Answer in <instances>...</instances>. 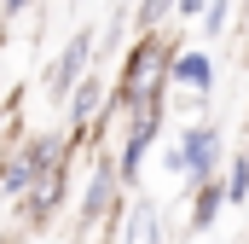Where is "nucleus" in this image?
<instances>
[{
	"label": "nucleus",
	"mask_w": 249,
	"mask_h": 244,
	"mask_svg": "<svg viewBox=\"0 0 249 244\" xmlns=\"http://www.w3.org/2000/svg\"><path fill=\"white\" fill-rule=\"evenodd\" d=\"M168 64H174V47L162 41V29L139 35V47L127 53L122 76H116V105H110V111H127V105H139V99H162Z\"/></svg>",
	"instance_id": "1"
},
{
	"label": "nucleus",
	"mask_w": 249,
	"mask_h": 244,
	"mask_svg": "<svg viewBox=\"0 0 249 244\" xmlns=\"http://www.w3.org/2000/svg\"><path fill=\"white\" fill-rule=\"evenodd\" d=\"M70 157V140L64 134H35V140H23L18 151H6L0 157V198H29V186L41 181L53 163Z\"/></svg>",
	"instance_id": "2"
},
{
	"label": "nucleus",
	"mask_w": 249,
	"mask_h": 244,
	"mask_svg": "<svg viewBox=\"0 0 249 244\" xmlns=\"http://www.w3.org/2000/svg\"><path fill=\"white\" fill-rule=\"evenodd\" d=\"M122 117H127V140H122V151H116V169H122V186H127V181H139L145 151L162 134V99H139V105H127Z\"/></svg>",
	"instance_id": "3"
},
{
	"label": "nucleus",
	"mask_w": 249,
	"mask_h": 244,
	"mask_svg": "<svg viewBox=\"0 0 249 244\" xmlns=\"http://www.w3.org/2000/svg\"><path fill=\"white\" fill-rule=\"evenodd\" d=\"M93 47H99V29H75V35L64 41V53L47 64V93H53L58 105L75 93V81L87 76V59H93Z\"/></svg>",
	"instance_id": "4"
},
{
	"label": "nucleus",
	"mask_w": 249,
	"mask_h": 244,
	"mask_svg": "<svg viewBox=\"0 0 249 244\" xmlns=\"http://www.w3.org/2000/svg\"><path fill=\"white\" fill-rule=\"evenodd\" d=\"M64 181H70V157L64 163H53L41 181L29 186V198H18V221L35 233V227H47L53 215H58V203H64Z\"/></svg>",
	"instance_id": "5"
},
{
	"label": "nucleus",
	"mask_w": 249,
	"mask_h": 244,
	"mask_svg": "<svg viewBox=\"0 0 249 244\" xmlns=\"http://www.w3.org/2000/svg\"><path fill=\"white\" fill-rule=\"evenodd\" d=\"M180 157H186L191 181H214V169H220V128L214 122H191L186 140H180Z\"/></svg>",
	"instance_id": "6"
},
{
	"label": "nucleus",
	"mask_w": 249,
	"mask_h": 244,
	"mask_svg": "<svg viewBox=\"0 0 249 244\" xmlns=\"http://www.w3.org/2000/svg\"><path fill=\"white\" fill-rule=\"evenodd\" d=\"M116 192H122L116 157H99V163H93V186H87V198H81V227H99V221L116 209Z\"/></svg>",
	"instance_id": "7"
},
{
	"label": "nucleus",
	"mask_w": 249,
	"mask_h": 244,
	"mask_svg": "<svg viewBox=\"0 0 249 244\" xmlns=\"http://www.w3.org/2000/svg\"><path fill=\"white\" fill-rule=\"evenodd\" d=\"M64 105H70V140H81L93 122L105 117V87H99V76H81V81H75V93H70Z\"/></svg>",
	"instance_id": "8"
},
{
	"label": "nucleus",
	"mask_w": 249,
	"mask_h": 244,
	"mask_svg": "<svg viewBox=\"0 0 249 244\" xmlns=\"http://www.w3.org/2000/svg\"><path fill=\"white\" fill-rule=\"evenodd\" d=\"M168 81H180L197 99H209V87H214V59L197 53V47H186V53H174V64H168Z\"/></svg>",
	"instance_id": "9"
},
{
	"label": "nucleus",
	"mask_w": 249,
	"mask_h": 244,
	"mask_svg": "<svg viewBox=\"0 0 249 244\" xmlns=\"http://www.w3.org/2000/svg\"><path fill=\"white\" fill-rule=\"evenodd\" d=\"M122 244H168L162 209H157L151 198H133V209H127V233H122Z\"/></svg>",
	"instance_id": "10"
},
{
	"label": "nucleus",
	"mask_w": 249,
	"mask_h": 244,
	"mask_svg": "<svg viewBox=\"0 0 249 244\" xmlns=\"http://www.w3.org/2000/svg\"><path fill=\"white\" fill-rule=\"evenodd\" d=\"M220 203H226V186L197 181V192H191V227H197V233H209V227H214V215H220Z\"/></svg>",
	"instance_id": "11"
},
{
	"label": "nucleus",
	"mask_w": 249,
	"mask_h": 244,
	"mask_svg": "<svg viewBox=\"0 0 249 244\" xmlns=\"http://www.w3.org/2000/svg\"><path fill=\"white\" fill-rule=\"evenodd\" d=\"M174 6H180V0H139V12H133V23H139V35H151V29H162V18H174Z\"/></svg>",
	"instance_id": "12"
},
{
	"label": "nucleus",
	"mask_w": 249,
	"mask_h": 244,
	"mask_svg": "<svg viewBox=\"0 0 249 244\" xmlns=\"http://www.w3.org/2000/svg\"><path fill=\"white\" fill-rule=\"evenodd\" d=\"M226 203H249V151H238L226 169Z\"/></svg>",
	"instance_id": "13"
},
{
	"label": "nucleus",
	"mask_w": 249,
	"mask_h": 244,
	"mask_svg": "<svg viewBox=\"0 0 249 244\" xmlns=\"http://www.w3.org/2000/svg\"><path fill=\"white\" fill-rule=\"evenodd\" d=\"M226 18H232V0H209V12H203V35H220Z\"/></svg>",
	"instance_id": "14"
},
{
	"label": "nucleus",
	"mask_w": 249,
	"mask_h": 244,
	"mask_svg": "<svg viewBox=\"0 0 249 244\" xmlns=\"http://www.w3.org/2000/svg\"><path fill=\"white\" fill-rule=\"evenodd\" d=\"M174 18H203V0H180V6H174Z\"/></svg>",
	"instance_id": "15"
},
{
	"label": "nucleus",
	"mask_w": 249,
	"mask_h": 244,
	"mask_svg": "<svg viewBox=\"0 0 249 244\" xmlns=\"http://www.w3.org/2000/svg\"><path fill=\"white\" fill-rule=\"evenodd\" d=\"M23 6H29V0H0V12H6V18H18Z\"/></svg>",
	"instance_id": "16"
},
{
	"label": "nucleus",
	"mask_w": 249,
	"mask_h": 244,
	"mask_svg": "<svg viewBox=\"0 0 249 244\" xmlns=\"http://www.w3.org/2000/svg\"><path fill=\"white\" fill-rule=\"evenodd\" d=\"M70 6H81V0H70Z\"/></svg>",
	"instance_id": "17"
}]
</instances>
